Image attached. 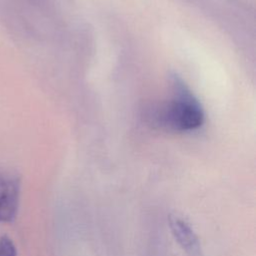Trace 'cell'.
<instances>
[{
  "instance_id": "6da1fadb",
  "label": "cell",
  "mask_w": 256,
  "mask_h": 256,
  "mask_svg": "<svg viewBox=\"0 0 256 256\" xmlns=\"http://www.w3.org/2000/svg\"><path fill=\"white\" fill-rule=\"evenodd\" d=\"M172 99L158 108L154 115L155 122L175 131H191L200 127L204 121L203 109L198 100L179 82L174 83Z\"/></svg>"
},
{
  "instance_id": "7a4b0ae2",
  "label": "cell",
  "mask_w": 256,
  "mask_h": 256,
  "mask_svg": "<svg viewBox=\"0 0 256 256\" xmlns=\"http://www.w3.org/2000/svg\"><path fill=\"white\" fill-rule=\"evenodd\" d=\"M20 198L19 177L0 171V222H12L18 211Z\"/></svg>"
},
{
  "instance_id": "3957f363",
  "label": "cell",
  "mask_w": 256,
  "mask_h": 256,
  "mask_svg": "<svg viewBox=\"0 0 256 256\" xmlns=\"http://www.w3.org/2000/svg\"><path fill=\"white\" fill-rule=\"evenodd\" d=\"M168 223L174 239L189 256H202L199 239L184 217L172 213L168 217Z\"/></svg>"
},
{
  "instance_id": "277c9868",
  "label": "cell",
  "mask_w": 256,
  "mask_h": 256,
  "mask_svg": "<svg viewBox=\"0 0 256 256\" xmlns=\"http://www.w3.org/2000/svg\"><path fill=\"white\" fill-rule=\"evenodd\" d=\"M0 256H17V250L13 241L6 235L0 238Z\"/></svg>"
}]
</instances>
